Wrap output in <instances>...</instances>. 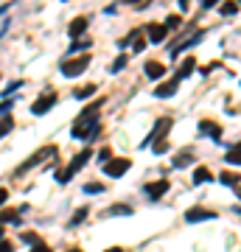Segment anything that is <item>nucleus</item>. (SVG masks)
<instances>
[{
  "label": "nucleus",
  "mask_w": 241,
  "mask_h": 252,
  "mask_svg": "<svg viewBox=\"0 0 241 252\" xmlns=\"http://www.w3.org/2000/svg\"><path fill=\"white\" fill-rule=\"evenodd\" d=\"M98 109H101V101H93L90 107L76 118V124H73V138L90 140V138L98 135Z\"/></svg>",
  "instance_id": "nucleus-1"
},
{
  "label": "nucleus",
  "mask_w": 241,
  "mask_h": 252,
  "mask_svg": "<svg viewBox=\"0 0 241 252\" xmlns=\"http://www.w3.org/2000/svg\"><path fill=\"white\" fill-rule=\"evenodd\" d=\"M90 157H93V151H90V149H84V151H81V154H79V157H73V160H70V165H68V168H65V171H59V174H56V182H62V185H65V182H70V180L76 177V171H81V168L87 165V160H90Z\"/></svg>",
  "instance_id": "nucleus-2"
},
{
  "label": "nucleus",
  "mask_w": 241,
  "mask_h": 252,
  "mask_svg": "<svg viewBox=\"0 0 241 252\" xmlns=\"http://www.w3.org/2000/svg\"><path fill=\"white\" fill-rule=\"evenodd\" d=\"M90 65V56H79V59H70V62H65L62 65V76H68V79H73V76H79V73H84V68Z\"/></svg>",
  "instance_id": "nucleus-3"
},
{
  "label": "nucleus",
  "mask_w": 241,
  "mask_h": 252,
  "mask_svg": "<svg viewBox=\"0 0 241 252\" xmlns=\"http://www.w3.org/2000/svg\"><path fill=\"white\" fill-rule=\"evenodd\" d=\"M129 165H132V162H129L127 157H118V160H110L104 165V174H107V177H124V174L129 171Z\"/></svg>",
  "instance_id": "nucleus-4"
},
{
  "label": "nucleus",
  "mask_w": 241,
  "mask_h": 252,
  "mask_svg": "<svg viewBox=\"0 0 241 252\" xmlns=\"http://www.w3.org/2000/svg\"><path fill=\"white\" fill-rule=\"evenodd\" d=\"M54 104H56V95H54V92H45V95H39V98L34 101L31 112H34V115H45L48 109H54Z\"/></svg>",
  "instance_id": "nucleus-5"
},
{
  "label": "nucleus",
  "mask_w": 241,
  "mask_h": 252,
  "mask_svg": "<svg viewBox=\"0 0 241 252\" xmlns=\"http://www.w3.org/2000/svg\"><path fill=\"white\" fill-rule=\"evenodd\" d=\"M54 154H56V149H54V146H45V149H39L34 157H28V162H23V165H20V174L28 171L31 165H39V162L45 160V157H54Z\"/></svg>",
  "instance_id": "nucleus-6"
},
{
  "label": "nucleus",
  "mask_w": 241,
  "mask_h": 252,
  "mask_svg": "<svg viewBox=\"0 0 241 252\" xmlns=\"http://www.w3.org/2000/svg\"><path fill=\"white\" fill-rule=\"evenodd\" d=\"M188 221H210V218H216L213 210H202V207H194V210H188Z\"/></svg>",
  "instance_id": "nucleus-7"
},
{
  "label": "nucleus",
  "mask_w": 241,
  "mask_h": 252,
  "mask_svg": "<svg viewBox=\"0 0 241 252\" xmlns=\"http://www.w3.org/2000/svg\"><path fill=\"white\" fill-rule=\"evenodd\" d=\"M146 31H149V39H151V42H163V39H166V34H168V28H166V25H157V23H151Z\"/></svg>",
  "instance_id": "nucleus-8"
},
{
  "label": "nucleus",
  "mask_w": 241,
  "mask_h": 252,
  "mask_svg": "<svg viewBox=\"0 0 241 252\" xmlns=\"http://www.w3.org/2000/svg\"><path fill=\"white\" fill-rule=\"evenodd\" d=\"M199 132H202V135H210L213 140H219V135H222V126L213 124V121H202V124H199Z\"/></svg>",
  "instance_id": "nucleus-9"
},
{
  "label": "nucleus",
  "mask_w": 241,
  "mask_h": 252,
  "mask_svg": "<svg viewBox=\"0 0 241 252\" xmlns=\"http://www.w3.org/2000/svg\"><path fill=\"white\" fill-rule=\"evenodd\" d=\"M177 84H180V81L177 79H171V81H166V84H160V87H157V98H171L174 92H177Z\"/></svg>",
  "instance_id": "nucleus-10"
},
{
  "label": "nucleus",
  "mask_w": 241,
  "mask_h": 252,
  "mask_svg": "<svg viewBox=\"0 0 241 252\" xmlns=\"http://www.w3.org/2000/svg\"><path fill=\"white\" fill-rule=\"evenodd\" d=\"M166 191H168V182H151V185H146V194H149V199H160Z\"/></svg>",
  "instance_id": "nucleus-11"
},
{
  "label": "nucleus",
  "mask_w": 241,
  "mask_h": 252,
  "mask_svg": "<svg viewBox=\"0 0 241 252\" xmlns=\"http://www.w3.org/2000/svg\"><path fill=\"white\" fill-rule=\"evenodd\" d=\"M210 180H213V174H210V168H205V165H199V168H194V185L210 182Z\"/></svg>",
  "instance_id": "nucleus-12"
},
{
  "label": "nucleus",
  "mask_w": 241,
  "mask_h": 252,
  "mask_svg": "<svg viewBox=\"0 0 241 252\" xmlns=\"http://www.w3.org/2000/svg\"><path fill=\"white\" fill-rule=\"evenodd\" d=\"M84 28H87V17H76V20H73V23H70V36H81L84 34Z\"/></svg>",
  "instance_id": "nucleus-13"
},
{
  "label": "nucleus",
  "mask_w": 241,
  "mask_h": 252,
  "mask_svg": "<svg viewBox=\"0 0 241 252\" xmlns=\"http://www.w3.org/2000/svg\"><path fill=\"white\" fill-rule=\"evenodd\" d=\"M146 76H149V79H163V76H166V68H163L160 62H149V65H146Z\"/></svg>",
  "instance_id": "nucleus-14"
},
{
  "label": "nucleus",
  "mask_w": 241,
  "mask_h": 252,
  "mask_svg": "<svg viewBox=\"0 0 241 252\" xmlns=\"http://www.w3.org/2000/svg\"><path fill=\"white\" fill-rule=\"evenodd\" d=\"M194 68H196V59H194V56H188V59L183 62V65H180V73H177V81H180V79H185V76H188V73H191Z\"/></svg>",
  "instance_id": "nucleus-15"
},
{
  "label": "nucleus",
  "mask_w": 241,
  "mask_h": 252,
  "mask_svg": "<svg viewBox=\"0 0 241 252\" xmlns=\"http://www.w3.org/2000/svg\"><path fill=\"white\" fill-rule=\"evenodd\" d=\"M227 162L230 165H241V143H236V146L227 151Z\"/></svg>",
  "instance_id": "nucleus-16"
},
{
  "label": "nucleus",
  "mask_w": 241,
  "mask_h": 252,
  "mask_svg": "<svg viewBox=\"0 0 241 252\" xmlns=\"http://www.w3.org/2000/svg\"><path fill=\"white\" fill-rule=\"evenodd\" d=\"M219 180H222V182H224V185H230V188H233V185H239V182H241V177H239V174H233V171H224V174H222V177H219Z\"/></svg>",
  "instance_id": "nucleus-17"
},
{
  "label": "nucleus",
  "mask_w": 241,
  "mask_h": 252,
  "mask_svg": "<svg viewBox=\"0 0 241 252\" xmlns=\"http://www.w3.org/2000/svg\"><path fill=\"white\" fill-rule=\"evenodd\" d=\"M188 162H191V151H180L177 160H174V168H185Z\"/></svg>",
  "instance_id": "nucleus-18"
},
{
  "label": "nucleus",
  "mask_w": 241,
  "mask_h": 252,
  "mask_svg": "<svg viewBox=\"0 0 241 252\" xmlns=\"http://www.w3.org/2000/svg\"><path fill=\"white\" fill-rule=\"evenodd\" d=\"M12 126H14L12 118H3V121H0V138H6V135L12 132Z\"/></svg>",
  "instance_id": "nucleus-19"
},
{
  "label": "nucleus",
  "mask_w": 241,
  "mask_h": 252,
  "mask_svg": "<svg viewBox=\"0 0 241 252\" xmlns=\"http://www.w3.org/2000/svg\"><path fill=\"white\" fill-rule=\"evenodd\" d=\"M93 92H95V87H93V84H90V87H84V90H76V92H73V95H76V98H90Z\"/></svg>",
  "instance_id": "nucleus-20"
},
{
  "label": "nucleus",
  "mask_w": 241,
  "mask_h": 252,
  "mask_svg": "<svg viewBox=\"0 0 241 252\" xmlns=\"http://www.w3.org/2000/svg\"><path fill=\"white\" fill-rule=\"evenodd\" d=\"M166 28H168V31H174V28H180V23H183V20H180V17H177V14H171V17H168V20H166Z\"/></svg>",
  "instance_id": "nucleus-21"
},
{
  "label": "nucleus",
  "mask_w": 241,
  "mask_h": 252,
  "mask_svg": "<svg viewBox=\"0 0 241 252\" xmlns=\"http://www.w3.org/2000/svg\"><path fill=\"white\" fill-rule=\"evenodd\" d=\"M121 68H127V56H118L112 62V73H121Z\"/></svg>",
  "instance_id": "nucleus-22"
},
{
  "label": "nucleus",
  "mask_w": 241,
  "mask_h": 252,
  "mask_svg": "<svg viewBox=\"0 0 241 252\" xmlns=\"http://www.w3.org/2000/svg\"><path fill=\"white\" fill-rule=\"evenodd\" d=\"M101 191H104L101 182H98V185H95V182H93V185H84V194H101Z\"/></svg>",
  "instance_id": "nucleus-23"
},
{
  "label": "nucleus",
  "mask_w": 241,
  "mask_h": 252,
  "mask_svg": "<svg viewBox=\"0 0 241 252\" xmlns=\"http://www.w3.org/2000/svg\"><path fill=\"white\" fill-rule=\"evenodd\" d=\"M84 216H87V210H84V207H81L79 213H76V216L70 218V227H76V224H79V221H81V218H84Z\"/></svg>",
  "instance_id": "nucleus-24"
},
{
  "label": "nucleus",
  "mask_w": 241,
  "mask_h": 252,
  "mask_svg": "<svg viewBox=\"0 0 241 252\" xmlns=\"http://www.w3.org/2000/svg\"><path fill=\"white\" fill-rule=\"evenodd\" d=\"M84 48H87V42H76V45L70 48L68 54H76V51H84Z\"/></svg>",
  "instance_id": "nucleus-25"
},
{
  "label": "nucleus",
  "mask_w": 241,
  "mask_h": 252,
  "mask_svg": "<svg viewBox=\"0 0 241 252\" xmlns=\"http://www.w3.org/2000/svg\"><path fill=\"white\" fill-rule=\"evenodd\" d=\"M0 252H14V250H12V244H9V241H0Z\"/></svg>",
  "instance_id": "nucleus-26"
},
{
  "label": "nucleus",
  "mask_w": 241,
  "mask_h": 252,
  "mask_svg": "<svg viewBox=\"0 0 241 252\" xmlns=\"http://www.w3.org/2000/svg\"><path fill=\"white\" fill-rule=\"evenodd\" d=\"M222 14H236V6H230V3L227 6H222Z\"/></svg>",
  "instance_id": "nucleus-27"
},
{
  "label": "nucleus",
  "mask_w": 241,
  "mask_h": 252,
  "mask_svg": "<svg viewBox=\"0 0 241 252\" xmlns=\"http://www.w3.org/2000/svg\"><path fill=\"white\" fill-rule=\"evenodd\" d=\"M101 162H104V165L110 162V149H104V151H101Z\"/></svg>",
  "instance_id": "nucleus-28"
},
{
  "label": "nucleus",
  "mask_w": 241,
  "mask_h": 252,
  "mask_svg": "<svg viewBox=\"0 0 241 252\" xmlns=\"http://www.w3.org/2000/svg\"><path fill=\"white\" fill-rule=\"evenodd\" d=\"M6 199H9V191H6V188H0V205H3Z\"/></svg>",
  "instance_id": "nucleus-29"
},
{
  "label": "nucleus",
  "mask_w": 241,
  "mask_h": 252,
  "mask_svg": "<svg viewBox=\"0 0 241 252\" xmlns=\"http://www.w3.org/2000/svg\"><path fill=\"white\" fill-rule=\"evenodd\" d=\"M31 252H54V250H48V247H42V244H37V247H34Z\"/></svg>",
  "instance_id": "nucleus-30"
},
{
  "label": "nucleus",
  "mask_w": 241,
  "mask_h": 252,
  "mask_svg": "<svg viewBox=\"0 0 241 252\" xmlns=\"http://www.w3.org/2000/svg\"><path fill=\"white\" fill-rule=\"evenodd\" d=\"M107 252H124V250H118V247H112V250H107Z\"/></svg>",
  "instance_id": "nucleus-31"
},
{
  "label": "nucleus",
  "mask_w": 241,
  "mask_h": 252,
  "mask_svg": "<svg viewBox=\"0 0 241 252\" xmlns=\"http://www.w3.org/2000/svg\"><path fill=\"white\" fill-rule=\"evenodd\" d=\"M0 241H3V227H0Z\"/></svg>",
  "instance_id": "nucleus-32"
},
{
  "label": "nucleus",
  "mask_w": 241,
  "mask_h": 252,
  "mask_svg": "<svg viewBox=\"0 0 241 252\" xmlns=\"http://www.w3.org/2000/svg\"><path fill=\"white\" fill-rule=\"evenodd\" d=\"M70 252H81V250H70Z\"/></svg>",
  "instance_id": "nucleus-33"
},
{
  "label": "nucleus",
  "mask_w": 241,
  "mask_h": 252,
  "mask_svg": "<svg viewBox=\"0 0 241 252\" xmlns=\"http://www.w3.org/2000/svg\"><path fill=\"white\" fill-rule=\"evenodd\" d=\"M239 199H241V188H239Z\"/></svg>",
  "instance_id": "nucleus-34"
}]
</instances>
